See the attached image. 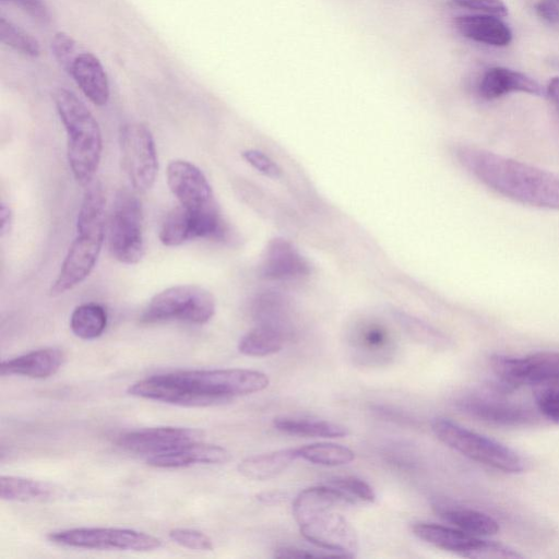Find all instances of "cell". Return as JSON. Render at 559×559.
I'll use <instances>...</instances> for the list:
<instances>
[{
    "instance_id": "cell-1",
    "label": "cell",
    "mask_w": 559,
    "mask_h": 559,
    "mask_svg": "<svg viewBox=\"0 0 559 559\" xmlns=\"http://www.w3.org/2000/svg\"><path fill=\"white\" fill-rule=\"evenodd\" d=\"M261 371L249 369H194L155 374L132 383L130 395L180 406H211L267 388Z\"/></svg>"
},
{
    "instance_id": "cell-2",
    "label": "cell",
    "mask_w": 559,
    "mask_h": 559,
    "mask_svg": "<svg viewBox=\"0 0 559 559\" xmlns=\"http://www.w3.org/2000/svg\"><path fill=\"white\" fill-rule=\"evenodd\" d=\"M453 154L492 191L521 204L559 210V174L472 145H456Z\"/></svg>"
},
{
    "instance_id": "cell-3",
    "label": "cell",
    "mask_w": 559,
    "mask_h": 559,
    "mask_svg": "<svg viewBox=\"0 0 559 559\" xmlns=\"http://www.w3.org/2000/svg\"><path fill=\"white\" fill-rule=\"evenodd\" d=\"M356 501L329 486L304 489L293 503V514L301 535L330 557L353 558L358 549L354 527L336 511Z\"/></svg>"
},
{
    "instance_id": "cell-4",
    "label": "cell",
    "mask_w": 559,
    "mask_h": 559,
    "mask_svg": "<svg viewBox=\"0 0 559 559\" xmlns=\"http://www.w3.org/2000/svg\"><path fill=\"white\" fill-rule=\"evenodd\" d=\"M105 204L103 187L93 180L86 186L76 218V236L50 286V296L71 290L93 271L105 237Z\"/></svg>"
},
{
    "instance_id": "cell-5",
    "label": "cell",
    "mask_w": 559,
    "mask_h": 559,
    "mask_svg": "<svg viewBox=\"0 0 559 559\" xmlns=\"http://www.w3.org/2000/svg\"><path fill=\"white\" fill-rule=\"evenodd\" d=\"M53 103L67 132V156L74 179L90 185L98 169L103 139L98 122L78 96L69 90L55 91Z\"/></svg>"
},
{
    "instance_id": "cell-6",
    "label": "cell",
    "mask_w": 559,
    "mask_h": 559,
    "mask_svg": "<svg viewBox=\"0 0 559 559\" xmlns=\"http://www.w3.org/2000/svg\"><path fill=\"white\" fill-rule=\"evenodd\" d=\"M431 429L441 442L471 460L504 473L524 469V462L514 450L449 419H433Z\"/></svg>"
},
{
    "instance_id": "cell-7",
    "label": "cell",
    "mask_w": 559,
    "mask_h": 559,
    "mask_svg": "<svg viewBox=\"0 0 559 559\" xmlns=\"http://www.w3.org/2000/svg\"><path fill=\"white\" fill-rule=\"evenodd\" d=\"M215 309V298L207 289L199 285H176L153 296L140 320L144 323L179 320L203 324L213 318Z\"/></svg>"
},
{
    "instance_id": "cell-8",
    "label": "cell",
    "mask_w": 559,
    "mask_h": 559,
    "mask_svg": "<svg viewBox=\"0 0 559 559\" xmlns=\"http://www.w3.org/2000/svg\"><path fill=\"white\" fill-rule=\"evenodd\" d=\"M108 250L123 264L139 263L145 253L143 212L139 198L130 191H120L108 222Z\"/></svg>"
},
{
    "instance_id": "cell-9",
    "label": "cell",
    "mask_w": 559,
    "mask_h": 559,
    "mask_svg": "<svg viewBox=\"0 0 559 559\" xmlns=\"http://www.w3.org/2000/svg\"><path fill=\"white\" fill-rule=\"evenodd\" d=\"M48 539L57 545L95 550L151 551L162 540L151 534L119 527H76L50 533Z\"/></svg>"
},
{
    "instance_id": "cell-10",
    "label": "cell",
    "mask_w": 559,
    "mask_h": 559,
    "mask_svg": "<svg viewBox=\"0 0 559 559\" xmlns=\"http://www.w3.org/2000/svg\"><path fill=\"white\" fill-rule=\"evenodd\" d=\"M119 143L123 168L138 192L150 190L156 179L158 159L155 141L148 127L130 122L121 127Z\"/></svg>"
},
{
    "instance_id": "cell-11",
    "label": "cell",
    "mask_w": 559,
    "mask_h": 559,
    "mask_svg": "<svg viewBox=\"0 0 559 559\" xmlns=\"http://www.w3.org/2000/svg\"><path fill=\"white\" fill-rule=\"evenodd\" d=\"M413 533L421 540L438 548L467 558L498 559L521 557L513 549L495 542L485 540L462 530L431 523H417Z\"/></svg>"
},
{
    "instance_id": "cell-12",
    "label": "cell",
    "mask_w": 559,
    "mask_h": 559,
    "mask_svg": "<svg viewBox=\"0 0 559 559\" xmlns=\"http://www.w3.org/2000/svg\"><path fill=\"white\" fill-rule=\"evenodd\" d=\"M495 374L507 385H534L559 379V353L538 352L525 357L495 355L490 359Z\"/></svg>"
},
{
    "instance_id": "cell-13",
    "label": "cell",
    "mask_w": 559,
    "mask_h": 559,
    "mask_svg": "<svg viewBox=\"0 0 559 559\" xmlns=\"http://www.w3.org/2000/svg\"><path fill=\"white\" fill-rule=\"evenodd\" d=\"M167 185L179 205L190 211H204L217 206L203 171L185 159L171 160L166 169Z\"/></svg>"
},
{
    "instance_id": "cell-14",
    "label": "cell",
    "mask_w": 559,
    "mask_h": 559,
    "mask_svg": "<svg viewBox=\"0 0 559 559\" xmlns=\"http://www.w3.org/2000/svg\"><path fill=\"white\" fill-rule=\"evenodd\" d=\"M202 436L203 432L195 428L151 427L122 433L116 443L126 451L152 456L201 441Z\"/></svg>"
},
{
    "instance_id": "cell-15",
    "label": "cell",
    "mask_w": 559,
    "mask_h": 559,
    "mask_svg": "<svg viewBox=\"0 0 559 559\" xmlns=\"http://www.w3.org/2000/svg\"><path fill=\"white\" fill-rule=\"evenodd\" d=\"M460 408L478 419L501 424L523 425L533 419L530 409L497 394H476L460 401Z\"/></svg>"
},
{
    "instance_id": "cell-16",
    "label": "cell",
    "mask_w": 559,
    "mask_h": 559,
    "mask_svg": "<svg viewBox=\"0 0 559 559\" xmlns=\"http://www.w3.org/2000/svg\"><path fill=\"white\" fill-rule=\"evenodd\" d=\"M309 271V263L293 243L281 237L270 240L260 263L263 278L290 281L308 275Z\"/></svg>"
},
{
    "instance_id": "cell-17",
    "label": "cell",
    "mask_w": 559,
    "mask_h": 559,
    "mask_svg": "<svg viewBox=\"0 0 559 559\" xmlns=\"http://www.w3.org/2000/svg\"><path fill=\"white\" fill-rule=\"evenodd\" d=\"M230 457V453L221 445L197 441L169 452L148 456L146 463L158 468H179L195 464H223Z\"/></svg>"
},
{
    "instance_id": "cell-18",
    "label": "cell",
    "mask_w": 559,
    "mask_h": 559,
    "mask_svg": "<svg viewBox=\"0 0 559 559\" xmlns=\"http://www.w3.org/2000/svg\"><path fill=\"white\" fill-rule=\"evenodd\" d=\"M64 353L59 348L46 347L32 350L1 362V376L17 374L34 379L53 376L63 365Z\"/></svg>"
},
{
    "instance_id": "cell-19",
    "label": "cell",
    "mask_w": 559,
    "mask_h": 559,
    "mask_svg": "<svg viewBox=\"0 0 559 559\" xmlns=\"http://www.w3.org/2000/svg\"><path fill=\"white\" fill-rule=\"evenodd\" d=\"M513 92L540 96L543 87L531 76L503 67L488 69L478 85L479 95L487 100L499 98Z\"/></svg>"
},
{
    "instance_id": "cell-20",
    "label": "cell",
    "mask_w": 559,
    "mask_h": 559,
    "mask_svg": "<svg viewBox=\"0 0 559 559\" xmlns=\"http://www.w3.org/2000/svg\"><path fill=\"white\" fill-rule=\"evenodd\" d=\"M69 74L94 105L107 104L110 95L108 78L100 61L93 53H79Z\"/></svg>"
},
{
    "instance_id": "cell-21",
    "label": "cell",
    "mask_w": 559,
    "mask_h": 559,
    "mask_svg": "<svg viewBox=\"0 0 559 559\" xmlns=\"http://www.w3.org/2000/svg\"><path fill=\"white\" fill-rule=\"evenodd\" d=\"M455 25L464 37L486 45L502 47L512 40L509 26L495 15H461L456 17Z\"/></svg>"
},
{
    "instance_id": "cell-22",
    "label": "cell",
    "mask_w": 559,
    "mask_h": 559,
    "mask_svg": "<svg viewBox=\"0 0 559 559\" xmlns=\"http://www.w3.org/2000/svg\"><path fill=\"white\" fill-rule=\"evenodd\" d=\"M61 489L50 483L20 476L0 477V497L7 501L44 502L57 499Z\"/></svg>"
},
{
    "instance_id": "cell-23",
    "label": "cell",
    "mask_w": 559,
    "mask_h": 559,
    "mask_svg": "<svg viewBox=\"0 0 559 559\" xmlns=\"http://www.w3.org/2000/svg\"><path fill=\"white\" fill-rule=\"evenodd\" d=\"M297 459H299L297 449H282L248 456L238 464L237 469L249 479L265 480L283 473Z\"/></svg>"
},
{
    "instance_id": "cell-24",
    "label": "cell",
    "mask_w": 559,
    "mask_h": 559,
    "mask_svg": "<svg viewBox=\"0 0 559 559\" xmlns=\"http://www.w3.org/2000/svg\"><path fill=\"white\" fill-rule=\"evenodd\" d=\"M435 510L445 522L472 535L487 536L499 531L498 523L491 516L474 509L436 503Z\"/></svg>"
},
{
    "instance_id": "cell-25",
    "label": "cell",
    "mask_w": 559,
    "mask_h": 559,
    "mask_svg": "<svg viewBox=\"0 0 559 559\" xmlns=\"http://www.w3.org/2000/svg\"><path fill=\"white\" fill-rule=\"evenodd\" d=\"M283 331L258 324L246 333L238 343V350L246 356L264 357L278 353L284 346Z\"/></svg>"
},
{
    "instance_id": "cell-26",
    "label": "cell",
    "mask_w": 559,
    "mask_h": 559,
    "mask_svg": "<svg viewBox=\"0 0 559 559\" xmlns=\"http://www.w3.org/2000/svg\"><path fill=\"white\" fill-rule=\"evenodd\" d=\"M253 317L258 324L270 325L285 332L289 317V301L280 292H264L253 301Z\"/></svg>"
},
{
    "instance_id": "cell-27",
    "label": "cell",
    "mask_w": 559,
    "mask_h": 559,
    "mask_svg": "<svg viewBox=\"0 0 559 559\" xmlns=\"http://www.w3.org/2000/svg\"><path fill=\"white\" fill-rule=\"evenodd\" d=\"M107 325V312L105 308L95 302H86L78 306L70 317L72 333L82 340L99 337Z\"/></svg>"
},
{
    "instance_id": "cell-28",
    "label": "cell",
    "mask_w": 559,
    "mask_h": 559,
    "mask_svg": "<svg viewBox=\"0 0 559 559\" xmlns=\"http://www.w3.org/2000/svg\"><path fill=\"white\" fill-rule=\"evenodd\" d=\"M273 425L278 431L295 436L341 438L349 433L346 427L326 420L276 418Z\"/></svg>"
},
{
    "instance_id": "cell-29",
    "label": "cell",
    "mask_w": 559,
    "mask_h": 559,
    "mask_svg": "<svg viewBox=\"0 0 559 559\" xmlns=\"http://www.w3.org/2000/svg\"><path fill=\"white\" fill-rule=\"evenodd\" d=\"M158 238L166 247H177L194 239L190 212L181 205L173 209L160 225Z\"/></svg>"
},
{
    "instance_id": "cell-30",
    "label": "cell",
    "mask_w": 559,
    "mask_h": 559,
    "mask_svg": "<svg viewBox=\"0 0 559 559\" xmlns=\"http://www.w3.org/2000/svg\"><path fill=\"white\" fill-rule=\"evenodd\" d=\"M299 457L319 465L340 466L350 463L355 453L341 444L320 442L297 448Z\"/></svg>"
},
{
    "instance_id": "cell-31",
    "label": "cell",
    "mask_w": 559,
    "mask_h": 559,
    "mask_svg": "<svg viewBox=\"0 0 559 559\" xmlns=\"http://www.w3.org/2000/svg\"><path fill=\"white\" fill-rule=\"evenodd\" d=\"M533 397L537 411L548 420L559 424V379L534 384Z\"/></svg>"
},
{
    "instance_id": "cell-32",
    "label": "cell",
    "mask_w": 559,
    "mask_h": 559,
    "mask_svg": "<svg viewBox=\"0 0 559 559\" xmlns=\"http://www.w3.org/2000/svg\"><path fill=\"white\" fill-rule=\"evenodd\" d=\"M0 40L25 56H39L38 41L3 16L0 17Z\"/></svg>"
},
{
    "instance_id": "cell-33",
    "label": "cell",
    "mask_w": 559,
    "mask_h": 559,
    "mask_svg": "<svg viewBox=\"0 0 559 559\" xmlns=\"http://www.w3.org/2000/svg\"><path fill=\"white\" fill-rule=\"evenodd\" d=\"M393 314L405 333L413 340L430 346H436L443 342V335L424 321L399 310H395Z\"/></svg>"
},
{
    "instance_id": "cell-34",
    "label": "cell",
    "mask_w": 559,
    "mask_h": 559,
    "mask_svg": "<svg viewBox=\"0 0 559 559\" xmlns=\"http://www.w3.org/2000/svg\"><path fill=\"white\" fill-rule=\"evenodd\" d=\"M329 485L342 490L356 502L357 500L364 502H373L376 500V493L372 487L357 477H338L330 480Z\"/></svg>"
},
{
    "instance_id": "cell-35",
    "label": "cell",
    "mask_w": 559,
    "mask_h": 559,
    "mask_svg": "<svg viewBox=\"0 0 559 559\" xmlns=\"http://www.w3.org/2000/svg\"><path fill=\"white\" fill-rule=\"evenodd\" d=\"M169 538L181 547L207 551L214 548L212 539L203 532L191 528H173L169 531Z\"/></svg>"
},
{
    "instance_id": "cell-36",
    "label": "cell",
    "mask_w": 559,
    "mask_h": 559,
    "mask_svg": "<svg viewBox=\"0 0 559 559\" xmlns=\"http://www.w3.org/2000/svg\"><path fill=\"white\" fill-rule=\"evenodd\" d=\"M390 335L386 328L378 322H367L359 326L358 341L369 350H381L389 344Z\"/></svg>"
},
{
    "instance_id": "cell-37",
    "label": "cell",
    "mask_w": 559,
    "mask_h": 559,
    "mask_svg": "<svg viewBox=\"0 0 559 559\" xmlns=\"http://www.w3.org/2000/svg\"><path fill=\"white\" fill-rule=\"evenodd\" d=\"M51 50L60 66L70 73L74 59L76 58V43L64 32L55 34L51 40Z\"/></svg>"
},
{
    "instance_id": "cell-38",
    "label": "cell",
    "mask_w": 559,
    "mask_h": 559,
    "mask_svg": "<svg viewBox=\"0 0 559 559\" xmlns=\"http://www.w3.org/2000/svg\"><path fill=\"white\" fill-rule=\"evenodd\" d=\"M241 155L242 158L259 173L274 179L281 177L282 170L278 165L263 152L258 150H246Z\"/></svg>"
},
{
    "instance_id": "cell-39",
    "label": "cell",
    "mask_w": 559,
    "mask_h": 559,
    "mask_svg": "<svg viewBox=\"0 0 559 559\" xmlns=\"http://www.w3.org/2000/svg\"><path fill=\"white\" fill-rule=\"evenodd\" d=\"M455 5L498 17L508 15V8L502 0H452Z\"/></svg>"
},
{
    "instance_id": "cell-40",
    "label": "cell",
    "mask_w": 559,
    "mask_h": 559,
    "mask_svg": "<svg viewBox=\"0 0 559 559\" xmlns=\"http://www.w3.org/2000/svg\"><path fill=\"white\" fill-rule=\"evenodd\" d=\"M1 1H10L19 5L26 13H28L32 17L41 21H49V12L47 7L43 2V0H1Z\"/></svg>"
},
{
    "instance_id": "cell-41",
    "label": "cell",
    "mask_w": 559,
    "mask_h": 559,
    "mask_svg": "<svg viewBox=\"0 0 559 559\" xmlns=\"http://www.w3.org/2000/svg\"><path fill=\"white\" fill-rule=\"evenodd\" d=\"M537 14L551 24H559V0H540L536 7Z\"/></svg>"
},
{
    "instance_id": "cell-42",
    "label": "cell",
    "mask_w": 559,
    "mask_h": 559,
    "mask_svg": "<svg viewBox=\"0 0 559 559\" xmlns=\"http://www.w3.org/2000/svg\"><path fill=\"white\" fill-rule=\"evenodd\" d=\"M276 558H316L326 557L323 552H314L313 550L297 548V547H282L274 554Z\"/></svg>"
},
{
    "instance_id": "cell-43",
    "label": "cell",
    "mask_w": 559,
    "mask_h": 559,
    "mask_svg": "<svg viewBox=\"0 0 559 559\" xmlns=\"http://www.w3.org/2000/svg\"><path fill=\"white\" fill-rule=\"evenodd\" d=\"M12 225V211L9 205L1 203L0 205V230L1 236L9 233Z\"/></svg>"
},
{
    "instance_id": "cell-44",
    "label": "cell",
    "mask_w": 559,
    "mask_h": 559,
    "mask_svg": "<svg viewBox=\"0 0 559 559\" xmlns=\"http://www.w3.org/2000/svg\"><path fill=\"white\" fill-rule=\"evenodd\" d=\"M547 94L559 115V76L551 79L547 87Z\"/></svg>"
},
{
    "instance_id": "cell-45",
    "label": "cell",
    "mask_w": 559,
    "mask_h": 559,
    "mask_svg": "<svg viewBox=\"0 0 559 559\" xmlns=\"http://www.w3.org/2000/svg\"><path fill=\"white\" fill-rule=\"evenodd\" d=\"M257 499L264 503H276L285 499V493L282 491H265L259 493Z\"/></svg>"
}]
</instances>
